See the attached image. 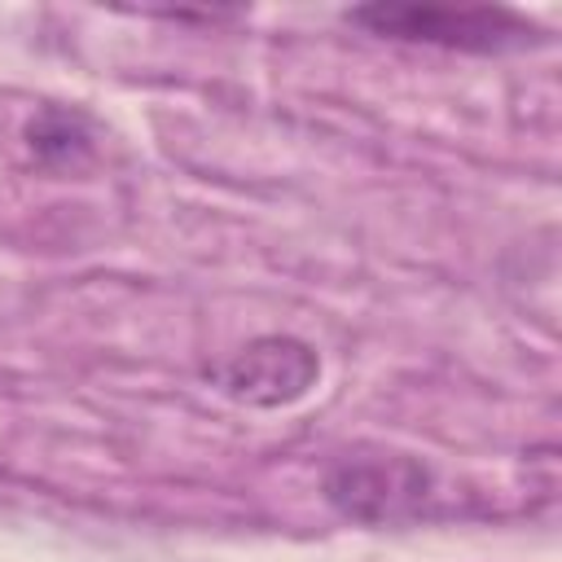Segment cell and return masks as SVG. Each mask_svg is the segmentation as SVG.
I'll use <instances>...</instances> for the list:
<instances>
[{
	"mask_svg": "<svg viewBox=\"0 0 562 562\" xmlns=\"http://www.w3.org/2000/svg\"><path fill=\"white\" fill-rule=\"evenodd\" d=\"M347 22L408 40V44H435V48H457V53H509V48H531L544 40L536 22L505 4H413V0H378L360 4L347 13Z\"/></svg>",
	"mask_w": 562,
	"mask_h": 562,
	"instance_id": "6da1fadb",
	"label": "cell"
},
{
	"mask_svg": "<svg viewBox=\"0 0 562 562\" xmlns=\"http://www.w3.org/2000/svg\"><path fill=\"white\" fill-rule=\"evenodd\" d=\"M430 496V470L408 452H347L325 474V501L356 522H395L422 509Z\"/></svg>",
	"mask_w": 562,
	"mask_h": 562,
	"instance_id": "7a4b0ae2",
	"label": "cell"
},
{
	"mask_svg": "<svg viewBox=\"0 0 562 562\" xmlns=\"http://www.w3.org/2000/svg\"><path fill=\"white\" fill-rule=\"evenodd\" d=\"M206 378L237 404L255 408H281L303 400L321 378V356L290 334H263L237 347L228 360L211 364Z\"/></svg>",
	"mask_w": 562,
	"mask_h": 562,
	"instance_id": "3957f363",
	"label": "cell"
},
{
	"mask_svg": "<svg viewBox=\"0 0 562 562\" xmlns=\"http://www.w3.org/2000/svg\"><path fill=\"white\" fill-rule=\"evenodd\" d=\"M26 145L40 167H79L92 154V132L75 110H40L26 123Z\"/></svg>",
	"mask_w": 562,
	"mask_h": 562,
	"instance_id": "277c9868",
	"label": "cell"
}]
</instances>
